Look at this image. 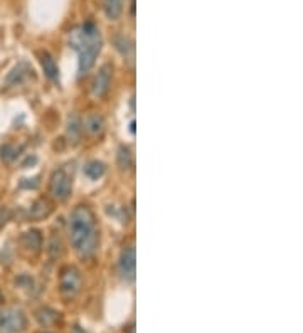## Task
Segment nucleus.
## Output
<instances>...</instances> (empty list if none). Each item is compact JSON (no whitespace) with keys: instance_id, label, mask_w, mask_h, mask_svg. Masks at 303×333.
I'll use <instances>...</instances> for the list:
<instances>
[{"instance_id":"obj_1","label":"nucleus","mask_w":303,"mask_h":333,"mask_svg":"<svg viewBox=\"0 0 303 333\" xmlns=\"http://www.w3.org/2000/svg\"><path fill=\"white\" fill-rule=\"evenodd\" d=\"M69 239L81 259H91L98 251L99 233L93 210L88 205H76L69 215Z\"/></svg>"},{"instance_id":"obj_2","label":"nucleus","mask_w":303,"mask_h":333,"mask_svg":"<svg viewBox=\"0 0 303 333\" xmlns=\"http://www.w3.org/2000/svg\"><path fill=\"white\" fill-rule=\"evenodd\" d=\"M71 47L76 49L79 57V74H86L93 67L96 57L101 51V34L93 22L74 29L71 32Z\"/></svg>"},{"instance_id":"obj_3","label":"nucleus","mask_w":303,"mask_h":333,"mask_svg":"<svg viewBox=\"0 0 303 333\" xmlns=\"http://www.w3.org/2000/svg\"><path fill=\"white\" fill-rule=\"evenodd\" d=\"M73 190V175L67 172V168L61 167L52 172L49 180V194L57 202H66L69 199Z\"/></svg>"},{"instance_id":"obj_4","label":"nucleus","mask_w":303,"mask_h":333,"mask_svg":"<svg viewBox=\"0 0 303 333\" xmlns=\"http://www.w3.org/2000/svg\"><path fill=\"white\" fill-rule=\"evenodd\" d=\"M27 325V318L21 308H4L0 311V333H21Z\"/></svg>"},{"instance_id":"obj_5","label":"nucleus","mask_w":303,"mask_h":333,"mask_svg":"<svg viewBox=\"0 0 303 333\" xmlns=\"http://www.w3.org/2000/svg\"><path fill=\"white\" fill-rule=\"evenodd\" d=\"M83 279L78 268L74 266H64L61 269L59 276V289L66 298H73L79 293Z\"/></svg>"},{"instance_id":"obj_6","label":"nucleus","mask_w":303,"mask_h":333,"mask_svg":"<svg viewBox=\"0 0 303 333\" xmlns=\"http://www.w3.org/2000/svg\"><path fill=\"white\" fill-rule=\"evenodd\" d=\"M112 76H113V66L110 62L99 67L98 74H96L93 84H91V93H93L94 98L101 99L108 94L110 86H112Z\"/></svg>"},{"instance_id":"obj_7","label":"nucleus","mask_w":303,"mask_h":333,"mask_svg":"<svg viewBox=\"0 0 303 333\" xmlns=\"http://www.w3.org/2000/svg\"><path fill=\"white\" fill-rule=\"evenodd\" d=\"M135 269H137V258H135V248L133 246H127L122 251L118 261V273L123 281L132 283L135 279Z\"/></svg>"},{"instance_id":"obj_8","label":"nucleus","mask_w":303,"mask_h":333,"mask_svg":"<svg viewBox=\"0 0 303 333\" xmlns=\"http://www.w3.org/2000/svg\"><path fill=\"white\" fill-rule=\"evenodd\" d=\"M32 72L34 69L31 64H27V62H24V61L19 62V64L6 76V79H4V88L9 89V88H14V86L24 84L32 76Z\"/></svg>"},{"instance_id":"obj_9","label":"nucleus","mask_w":303,"mask_h":333,"mask_svg":"<svg viewBox=\"0 0 303 333\" xmlns=\"http://www.w3.org/2000/svg\"><path fill=\"white\" fill-rule=\"evenodd\" d=\"M81 127H83L84 132L91 135V137H101L105 132V128H107V122H105V118L101 117V115L89 113L88 117L83 120Z\"/></svg>"},{"instance_id":"obj_10","label":"nucleus","mask_w":303,"mask_h":333,"mask_svg":"<svg viewBox=\"0 0 303 333\" xmlns=\"http://www.w3.org/2000/svg\"><path fill=\"white\" fill-rule=\"evenodd\" d=\"M21 244H22V248L29 251L31 254H39L42 249V236L39 231H36V229L27 231V233L22 234Z\"/></svg>"},{"instance_id":"obj_11","label":"nucleus","mask_w":303,"mask_h":333,"mask_svg":"<svg viewBox=\"0 0 303 333\" xmlns=\"http://www.w3.org/2000/svg\"><path fill=\"white\" fill-rule=\"evenodd\" d=\"M52 212V205L51 202L47 199H37L34 204L31 205V209H29V214L27 217L31 220H41L47 217Z\"/></svg>"},{"instance_id":"obj_12","label":"nucleus","mask_w":303,"mask_h":333,"mask_svg":"<svg viewBox=\"0 0 303 333\" xmlns=\"http://www.w3.org/2000/svg\"><path fill=\"white\" fill-rule=\"evenodd\" d=\"M39 61H41V66H42V69H44V74L47 76V78H49L51 81L59 79V69H57L54 57H52L49 52H46V51L41 52Z\"/></svg>"},{"instance_id":"obj_13","label":"nucleus","mask_w":303,"mask_h":333,"mask_svg":"<svg viewBox=\"0 0 303 333\" xmlns=\"http://www.w3.org/2000/svg\"><path fill=\"white\" fill-rule=\"evenodd\" d=\"M36 318L42 326H51L59 320V313L51 310V308H41L36 311Z\"/></svg>"},{"instance_id":"obj_14","label":"nucleus","mask_w":303,"mask_h":333,"mask_svg":"<svg viewBox=\"0 0 303 333\" xmlns=\"http://www.w3.org/2000/svg\"><path fill=\"white\" fill-rule=\"evenodd\" d=\"M105 170H107L105 163L98 160H91L84 165V175L91 178V180H98L99 177H103Z\"/></svg>"},{"instance_id":"obj_15","label":"nucleus","mask_w":303,"mask_h":333,"mask_svg":"<svg viewBox=\"0 0 303 333\" xmlns=\"http://www.w3.org/2000/svg\"><path fill=\"white\" fill-rule=\"evenodd\" d=\"M81 132H83V127H81L79 118L73 115L67 120V137H69V142L78 143L81 138Z\"/></svg>"},{"instance_id":"obj_16","label":"nucleus","mask_w":303,"mask_h":333,"mask_svg":"<svg viewBox=\"0 0 303 333\" xmlns=\"http://www.w3.org/2000/svg\"><path fill=\"white\" fill-rule=\"evenodd\" d=\"M103 7H105V14H107L110 21H117L123 11L122 0H103Z\"/></svg>"},{"instance_id":"obj_17","label":"nucleus","mask_w":303,"mask_h":333,"mask_svg":"<svg viewBox=\"0 0 303 333\" xmlns=\"http://www.w3.org/2000/svg\"><path fill=\"white\" fill-rule=\"evenodd\" d=\"M118 165L122 167L123 170H130V168H133V153L128 147H120Z\"/></svg>"},{"instance_id":"obj_18","label":"nucleus","mask_w":303,"mask_h":333,"mask_svg":"<svg viewBox=\"0 0 303 333\" xmlns=\"http://www.w3.org/2000/svg\"><path fill=\"white\" fill-rule=\"evenodd\" d=\"M115 44H117V49L122 52L125 57L133 54V42H132V39H130V37H127V36H118V37H115Z\"/></svg>"},{"instance_id":"obj_19","label":"nucleus","mask_w":303,"mask_h":333,"mask_svg":"<svg viewBox=\"0 0 303 333\" xmlns=\"http://www.w3.org/2000/svg\"><path fill=\"white\" fill-rule=\"evenodd\" d=\"M9 219H11V209L9 207H0V228H4Z\"/></svg>"},{"instance_id":"obj_20","label":"nucleus","mask_w":303,"mask_h":333,"mask_svg":"<svg viewBox=\"0 0 303 333\" xmlns=\"http://www.w3.org/2000/svg\"><path fill=\"white\" fill-rule=\"evenodd\" d=\"M73 333H88V331H84V330H83V328H81V326H78V325H76V326L73 328Z\"/></svg>"},{"instance_id":"obj_21","label":"nucleus","mask_w":303,"mask_h":333,"mask_svg":"<svg viewBox=\"0 0 303 333\" xmlns=\"http://www.w3.org/2000/svg\"><path fill=\"white\" fill-rule=\"evenodd\" d=\"M130 132L135 133V123H133V122H132V125H130Z\"/></svg>"},{"instance_id":"obj_22","label":"nucleus","mask_w":303,"mask_h":333,"mask_svg":"<svg viewBox=\"0 0 303 333\" xmlns=\"http://www.w3.org/2000/svg\"><path fill=\"white\" fill-rule=\"evenodd\" d=\"M41 333H52V331H41Z\"/></svg>"},{"instance_id":"obj_23","label":"nucleus","mask_w":303,"mask_h":333,"mask_svg":"<svg viewBox=\"0 0 303 333\" xmlns=\"http://www.w3.org/2000/svg\"><path fill=\"white\" fill-rule=\"evenodd\" d=\"M0 301H2V294H0Z\"/></svg>"}]
</instances>
